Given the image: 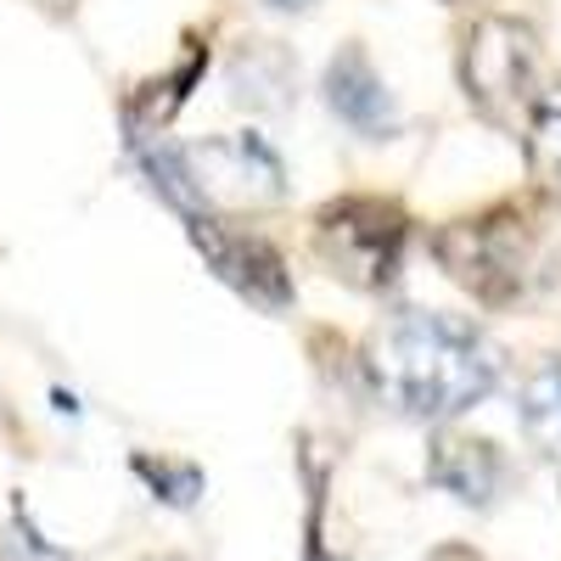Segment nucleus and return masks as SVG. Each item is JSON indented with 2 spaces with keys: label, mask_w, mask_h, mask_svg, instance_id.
I'll list each match as a JSON object with an SVG mask.
<instances>
[{
  "label": "nucleus",
  "mask_w": 561,
  "mask_h": 561,
  "mask_svg": "<svg viewBox=\"0 0 561 561\" xmlns=\"http://www.w3.org/2000/svg\"><path fill=\"white\" fill-rule=\"evenodd\" d=\"M500 348L478 320L444 309H399L365 343V377L388 410L410 421H449L500 388Z\"/></svg>",
  "instance_id": "nucleus-1"
},
{
  "label": "nucleus",
  "mask_w": 561,
  "mask_h": 561,
  "mask_svg": "<svg viewBox=\"0 0 561 561\" xmlns=\"http://www.w3.org/2000/svg\"><path fill=\"white\" fill-rule=\"evenodd\" d=\"M534 214L517 197H500L489 208L455 214L427 230V253L460 293H472L483 309H511L528 293L534 275Z\"/></svg>",
  "instance_id": "nucleus-2"
},
{
  "label": "nucleus",
  "mask_w": 561,
  "mask_h": 561,
  "mask_svg": "<svg viewBox=\"0 0 561 561\" xmlns=\"http://www.w3.org/2000/svg\"><path fill=\"white\" fill-rule=\"evenodd\" d=\"M309 242L314 259L332 270L343 287L354 293H393L399 287V270L410 253V214L393 197L377 192H348L320 203L309 219Z\"/></svg>",
  "instance_id": "nucleus-3"
},
{
  "label": "nucleus",
  "mask_w": 561,
  "mask_h": 561,
  "mask_svg": "<svg viewBox=\"0 0 561 561\" xmlns=\"http://www.w3.org/2000/svg\"><path fill=\"white\" fill-rule=\"evenodd\" d=\"M539 28L517 12H478L460 34V90L478 118L494 129H523L528 107L539 102Z\"/></svg>",
  "instance_id": "nucleus-4"
},
{
  "label": "nucleus",
  "mask_w": 561,
  "mask_h": 561,
  "mask_svg": "<svg viewBox=\"0 0 561 561\" xmlns=\"http://www.w3.org/2000/svg\"><path fill=\"white\" fill-rule=\"evenodd\" d=\"M185 180H192V214H259L287 197V163L259 129H230L208 135L197 147H180ZM185 219V214H180Z\"/></svg>",
  "instance_id": "nucleus-5"
},
{
  "label": "nucleus",
  "mask_w": 561,
  "mask_h": 561,
  "mask_svg": "<svg viewBox=\"0 0 561 561\" xmlns=\"http://www.w3.org/2000/svg\"><path fill=\"white\" fill-rule=\"evenodd\" d=\"M185 230H192V242L208 259V270L237 298H248L253 309H270V314H280L293 304L287 259H280V248L270 237H259V230H248L242 219H230V214H208V208L185 214Z\"/></svg>",
  "instance_id": "nucleus-6"
},
{
  "label": "nucleus",
  "mask_w": 561,
  "mask_h": 561,
  "mask_svg": "<svg viewBox=\"0 0 561 561\" xmlns=\"http://www.w3.org/2000/svg\"><path fill=\"white\" fill-rule=\"evenodd\" d=\"M325 107H332V118L343 129H354L359 140H393L399 135V102H393V90L388 79L377 73V62H370L365 45H343V51L325 62Z\"/></svg>",
  "instance_id": "nucleus-7"
},
{
  "label": "nucleus",
  "mask_w": 561,
  "mask_h": 561,
  "mask_svg": "<svg viewBox=\"0 0 561 561\" xmlns=\"http://www.w3.org/2000/svg\"><path fill=\"white\" fill-rule=\"evenodd\" d=\"M225 90L230 102L248 107V113H287L298 102V57L293 45L280 39H242L237 51L225 57Z\"/></svg>",
  "instance_id": "nucleus-8"
},
{
  "label": "nucleus",
  "mask_w": 561,
  "mask_h": 561,
  "mask_svg": "<svg viewBox=\"0 0 561 561\" xmlns=\"http://www.w3.org/2000/svg\"><path fill=\"white\" fill-rule=\"evenodd\" d=\"M427 472H433L438 489H449V494L466 500V505H489V500L505 489V460H500V449L483 444V438H438Z\"/></svg>",
  "instance_id": "nucleus-9"
},
{
  "label": "nucleus",
  "mask_w": 561,
  "mask_h": 561,
  "mask_svg": "<svg viewBox=\"0 0 561 561\" xmlns=\"http://www.w3.org/2000/svg\"><path fill=\"white\" fill-rule=\"evenodd\" d=\"M523 158H528V180L545 203L561 208V84L539 90V102L523 118Z\"/></svg>",
  "instance_id": "nucleus-10"
},
{
  "label": "nucleus",
  "mask_w": 561,
  "mask_h": 561,
  "mask_svg": "<svg viewBox=\"0 0 561 561\" xmlns=\"http://www.w3.org/2000/svg\"><path fill=\"white\" fill-rule=\"evenodd\" d=\"M517 421H523V433L534 438V449L556 455L561 460V354L539 359L523 388H517Z\"/></svg>",
  "instance_id": "nucleus-11"
},
{
  "label": "nucleus",
  "mask_w": 561,
  "mask_h": 561,
  "mask_svg": "<svg viewBox=\"0 0 561 561\" xmlns=\"http://www.w3.org/2000/svg\"><path fill=\"white\" fill-rule=\"evenodd\" d=\"M270 12H287V18H298V12H314V0H264Z\"/></svg>",
  "instance_id": "nucleus-12"
},
{
  "label": "nucleus",
  "mask_w": 561,
  "mask_h": 561,
  "mask_svg": "<svg viewBox=\"0 0 561 561\" xmlns=\"http://www.w3.org/2000/svg\"><path fill=\"white\" fill-rule=\"evenodd\" d=\"M34 7H39V12H51V18H68L79 0H34Z\"/></svg>",
  "instance_id": "nucleus-13"
},
{
  "label": "nucleus",
  "mask_w": 561,
  "mask_h": 561,
  "mask_svg": "<svg viewBox=\"0 0 561 561\" xmlns=\"http://www.w3.org/2000/svg\"><path fill=\"white\" fill-rule=\"evenodd\" d=\"M449 7H455V0H449Z\"/></svg>",
  "instance_id": "nucleus-14"
}]
</instances>
